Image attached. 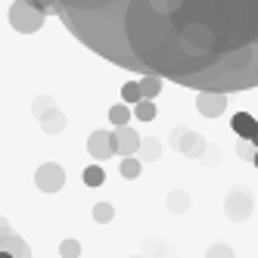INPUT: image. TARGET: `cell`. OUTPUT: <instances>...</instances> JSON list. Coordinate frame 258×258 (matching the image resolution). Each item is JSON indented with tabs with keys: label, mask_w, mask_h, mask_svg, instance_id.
Returning a JSON list of instances; mask_svg holds the SVG:
<instances>
[{
	"label": "cell",
	"mask_w": 258,
	"mask_h": 258,
	"mask_svg": "<svg viewBox=\"0 0 258 258\" xmlns=\"http://www.w3.org/2000/svg\"><path fill=\"white\" fill-rule=\"evenodd\" d=\"M239 156L252 162V156H255V146H252V140H243V146H239Z\"/></svg>",
	"instance_id": "484cf974"
},
{
	"label": "cell",
	"mask_w": 258,
	"mask_h": 258,
	"mask_svg": "<svg viewBox=\"0 0 258 258\" xmlns=\"http://www.w3.org/2000/svg\"><path fill=\"white\" fill-rule=\"evenodd\" d=\"M41 127H44V134H62L66 131V115H62V109H50L47 115L38 118Z\"/></svg>",
	"instance_id": "7c38bea8"
},
{
	"label": "cell",
	"mask_w": 258,
	"mask_h": 258,
	"mask_svg": "<svg viewBox=\"0 0 258 258\" xmlns=\"http://www.w3.org/2000/svg\"><path fill=\"white\" fill-rule=\"evenodd\" d=\"M252 146L258 150V127H255V134H252Z\"/></svg>",
	"instance_id": "4316f807"
},
{
	"label": "cell",
	"mask_w": 258,
	"mask_h": 258,
	"mask_svg": "<svg viewBox=\"0 0 258 258\" xmlns=\"http://www.w3.org/2000/svg\"><path fill=\"white\" fill-rule=\"evenodd\" d=\"M137 84H140L143 100L159 97V90H162V78H159V75H140V78H137Z\"/></svg>",
	"instance_id": "9a60e30c"
},
{
	"label": "cell",
	"mask_w": 258,
	"mask_h": 258,
	"mask_svg": "<svg viewBox=\"0 0 258 258\" xmlns=\"http://www.w3.org/2000/svg\"><path fill=\"white\" fill-rule=\"evenodd\" d=\"M87 153L94 156L97 162H106V159L118 156V150H115V131H94V134L87 137Z\"/></svg>",
	"instance_id": "52a82bcc"
},
{
	"label": "cell",
	"mask_w": 258,
	"mask_h": 258,
	"mask_svg": "<svg viewBox=\"0 0 258 258\" xmlns=\"http://www.w3.org/2000/svg\"><path fill=\"white\" fill-rule=\"evenodd\" d=\"M131 118H134V106H127V103H115L112 109H109V121H112L115 127L127 124Z\"/></svg>",
	"instance_id": "2e32d148"
},
{
	"label": "cell",
	"mask_w": 258,
	"mask_h": 258,
	"mask_svg": "<svg viewBox=\"0 0 258 258\" xmlns=\"http://www.w3.org/2000/svg\"><path fill=\"white\" fill-rule=\"evenodd\" d=\"M143 100V94H140V84L137 81H127L124 87H121V103H127V106H137Z\"/></svg>",
	"instance_id": "ac0fdd59"
},
{
	"label": "cell",
	"mask_w": 258,
	"mask_h": 258,
	"mask_svg": "<svg viewBox=\"0 0 258 258\" xmlns=\"http://www.w3.org/2000/svg\"><path fill=\"white\" fill-rule=\"evenodd\" d=\"M131 258H146V255H143V252H140V255H131Z\"/></svg>",
	"instance_id": "f1b7e54d"
},
{
	"label": "cell",
	"mask_w": 258,
	"mask_h": 258,
	"mask_svg": "<svg viewBox=\"0 0 258 258\" xmlns=\"http://www.w3.org/2000/svg\"><path fill=\"white\" fill-rule=\"evenodd\" d=\"M56 16L118 69L218 94L258 87V0H56Z\"/></svg>",
	"instance_id": "6da1fadb"
},
{
	"label": "cell",
	"mask_w": 258,
	"mask_h": 258,
	"mask_svg": "<svg viewBox=\"0 0 258 258\" xmlns=\"http://www.w3.org/2000/svg\"><path fill=\"white\" fill-rule=\"evenodd\" d=\"M140 140H143V137H137V131H134L131 124L115 127V150H118V156H121V159H124V156H137Z\"/></svg>",
	"instance_id": "9c48e42d"
},
{
	"label": "cell",
	"mask_w": 258,
	"mask_h": 258,
	"mask_svg": "<svg viewBox=\"0 0 258 258\" xmlns=\"http://www.w3.org/2000/svg\"><path fill=\"white\" fill-rule=\"evenodd\" d=\"M34 183H38L41 193H59V190L66 187V171H62V165H56V162L38 165V171H34Z\"/></svg>",
	"instance_id": "5b68a950"
},
{
	"label": "cell",
	"mask_w": 258,
	"mask_h": 258,
	"mask_svg": "<svg viewBox=\"0 0 258 258\" xmlns=\"http://www.w3.org/2000/svg\"><path fill=\"white\" fill-rule=\"evenodd\" d=\"M50 109H56V103H53V97H38V100L31 103V112L38 115V118H41V115H47Z\"/></svg>",
	"instance_id": "603a6c76"
},
{
	"label": "cell",
	"mask_w": 258,
	"mask_h": 258,
	"mask_svg": "<svg viewBox=\"0 0 258 258\" xmlns=\"http://www.w3.org/2000/svg\"><path fill=\"white\" fill-rule=\"evenodd\" d=\"M134 118H137V121H153V118H156V103H153V100H140V103L134 106Z\"/></svg>",
	"instance_id": "d6986e66"
},
{
	"label": "cell",
	"mask_w": 258,
	"mask_h": 258,
	"mask_svg": "<svg viewBox=\"0 0 258 258\" xmlns=\"http://www.w3.org/2000/svg\"><path fill=\"white\" fill-rule=\"evenodd\" d=\"M252 165H255V168H258V150H255V156H252Z\"/></svg>",
	"instance_id": "83f0119b"
},
{
	"label": "cell",
	"mask_w": 258,
	"mask_h": 258,
	"mask_svg": "<svg viewBox=\"0 0 258 258\" xmlns=\"http://www.w3.org/2000/svg\"><path fill=\"white\" fill-rule=\"evenodd\" d=\"M196 109H199V115H206V118L224 115V109H227V94H218V90H199Z\"/></svg>",
	"instance_id": "ba28073f"
},
{
	"label": "cell",
	"mask_w": 258,
	"mask_h": 258,
	"mask_svg": "<svg viewBox=\"0 0 258 258\" xmlns=\"http://www.w3.org/2000/svg\"><path fill=\"white\" fill-rule=\"evenodd\" d=\"M159 156H162V140L159 137H143L140 150H137V159L140 162H156Z\"/></svg>",
	"instance_id": "4fadbf2b"
},
{
	"label": "cell",
	"mask_w": 258,
	"mask_h": 258,
	"mask_svg": "<svg viewBox=\"0 0 258 258\" xmlns=\"http://www.w3.org/2000/svg\"><path fill=\"white\" fill-rule=\"evenodd\" d=\"M81 180L87 183V187H103V183H106V171H103V165H87L84 174H81Z\"/></svg>",
	"instance_id": "e0dca14e"
},
{
	"label": "cell",
	"mask_w": 258,
	"mask_h": 258,
	"mask_svg": "<svg viewBox=\"0 0 258 258\" xmlns=\"http://www.w3.org/2000/svg\"><path fill=\"white\" fill-rule=\"evenodd\" d=\"M190 206H193V199H190V193H187V190H171L168 196H165V209L174 212V215L190 212Z\"/></svg>",
	"instance_id": "8fae6325"
},
{
	"label": "cell",
	"mask_w": 258,
	"mask_h": 258,
	"mask_svg": "<svg viewBox=\"0 0 258 258\" xmlns=\"http://www.w3.org/2000/svg\"><path fill=\"white\" fill-rule=\"evenodd\" d=\"M206 258H236V252L227 243H215V246L206 249Z\"/></svg>",
	"instance_id": "7402d4cb"
},
{
	"label": "cell",
	"mask_w": 258,
	"mask_h": 258,
	"mask_svg": "<svg viewBox=\"0 0 258 258\" xmlns=\"http://www.w3.org/2000/svg\"><path fill=\"white\" fill-rule=\"evenodd\" d=\"M252 209H255V199L249 193V187H233L227 196H224V215L233 224H243V221L252 218Z\"/></svg>",
	"instance_id": "3957f363"
},
{
	"label": "cell",
	"mask_w": 258,
	"mask_h": 258,
	"mask_svg": "<svg viewBox=\"0 0 258 258\" xmlns=\"http://www.w3.org/2000/svg\"><path fill=\"white\" fill-rule=\"evenodd\" d=\"M59 255L62 258H78L81 255V243H78V239H62V243H59Z\"/></svg>",
	"instance_id": "cb8c5ba5"
},
{
	"label": "cell",
	"mask_w": 258,
	"mask_h": 258,
	"mask_svg": "<svg viewBox=\"0 0 258 258\" xmlns=\"http://www.w3.org/2000/svg\"><path fill=\"white\" fill-rule=\"evenodd\" d=\"M171 146H174V150H177L180 156H187V159H202V156L209 153V143L202 140L196 131L183 127V124L171 131Z\"/></svg>",
	"instance_id": "277c9868"
},
{
	"label": "cell",
	"mask_w": 258,
	"mask_h": 258,
	"mask_svg": "<svg viewBox=\"0 0 258 258\" xmlns=\"http://www.w3.org/2000/svg\"><path fill=\"white\" fill-rule=\"evenodd\" d=\"M28 4H31V7H38V10H44L47 16H50V13L56 16V0H28Z\"/></svg>",
	"instance_id": "d4e9b609"
},
{
	"label": "cell",
	"mask_w": 258,
	"mask_h": 258,
	"mask_svg": "<svg viewBox=\"0 0 258 258\" xmlns=\"http://www.w3.org/2000/svg\"><path fill=\"white\" fill-rule=\"evenodd\" d=\"M156 252V258H174V252L162 243V239H146V255Z\"/></svg>",
	"instance_id": "44dd1931"
},
{
	"label": "cell",
	"mask_w": 258,
	"mask_h": 258,
	"mask_svg": "<svg viewBox=\"0 0 258 258\" xmlns=\"http://www.w3.org/2000/svg\"><path fill=\"white\" fill-rule=\"evenodd\" d=\"M230 127H233V134H236L239 140H252L258 121H255V115H252V112H236V115L230 118Z\"/></svg>",
	"instance_id": "30bf717a"
},
{
	"label": "cell",
	"mask_w": 258,
	"mask_h": 258,
	"mask_svg": "<svg viewBox=\"0 0 258 258\" xmlns=\"http://www.w3.org/2000/svg\"><path fill=\"white\" fill-rule=\"evenodd\" d=\"M140 171H143V162H140L137 156H124L121 165H118V174H121L124 180H137Z\"/></svg>",
	"instance_id": "5bb4252c"
},
{
	"label": "cell",
	"mask_w": 258,
	"mask_h": 258,
	"mask_svg": "<svg viewBox=\"0 0 258 258\" xmlns=\"http://www.w3.org/2000/svg\"><path fill=\"white\" fill-rule=\"evenodd\" d=\"M0 258H31V249L13 233L4 218H0Z\"/></svg>",
	"instance_id": "8992f818"
},
{
	"label": "cell",
	"mask_w": 258,
	"mask_h": 258,
	"mask_svg": "<svg viewBox=\"0 0 258 258\" xmlns=\"http://www.w3.org/2000/svg\"><path fill=\"white\" fill-rule=\"evenodd\" d=\"M112 218H115L112 202H97V206H94V221H97V224H109Z\"/></svg>",
	"instance_id": "ffe728a7"
},
{
	"label": "cell",
	"mask_w": 258,
	"mask_h": 258,
	"mask_svg": "<svg viewBox=\"0 0 258 258\" xmlns=\"http://www.w3.org/2000/svg\"><path fill=\"white\" fill-rule=\"evenodd\" d=\"M44 22H47V13H44V10L31 7L28 0H13V7H10V25H13L16 31H22V34L41 31Z\"/></svg>",
	"instance_id": "7a4b0ae2"
}]
</instances>
